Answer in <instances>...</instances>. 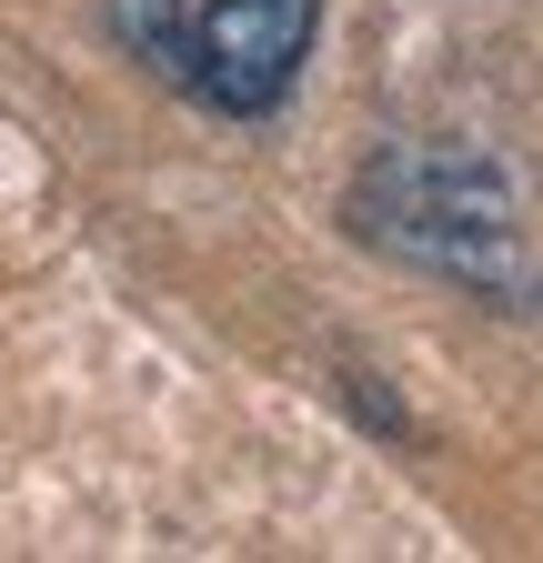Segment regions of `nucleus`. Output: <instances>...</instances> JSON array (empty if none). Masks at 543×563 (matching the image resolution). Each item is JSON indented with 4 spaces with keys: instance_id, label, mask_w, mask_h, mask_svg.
<instances>
[{
    "instance_id": "nucleus-1",
    "label": "nucleus",
    "mask_w": 543,
    "mask_h": 563,
    "mask_svg": "<svg viewBox=\"0 0 543 563\" xmlns=\"http://www.w3.org/2000/svg\"><path fill=\"white\" fill-rule=\"evenodd\" d=\"M353 232L423 262L443 282H473V292H503L513 312L533 302V262H523V222L494 162L453 152V141H392V152L363 162L353 181Z\"/></svg>"
},
{
    "instance_id": "nucleus-2",
    "label": "nucleus",
    "mask_w": 543,
    "mask_h": 563,
    "mask_svg": "<svg viewBox=\"0 0 543 563\" xmlns=\"http://www.w3.org/2000/svg\"><path fill=\"white\" fill-rule=\"evenodd\" d=\"M312 31H322V0H201L181 41V91H201L232 121H262L292 101Z\"/></svg>"
},
{
    "instance_id": "nucleus-3",
    "label": "nucleus",
    "mask_w": 543,
    "mask_h": 563,
    "mask_svg": "<svg viewBox=\"0 0 543 563\" xmlns=\"http://www.w3.org/2000/svg\"><path fill=\"white\" fill-rule=\"evenodd\" d=\"M111 41L131 60H152L162 81H181V41H191V0H111Z\"/></svg>"
}]
</instances>
